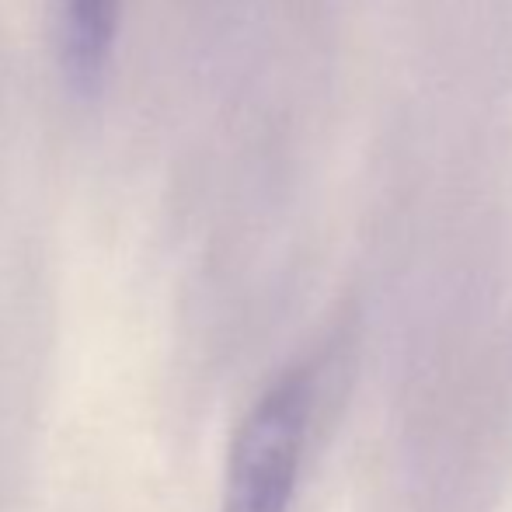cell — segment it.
I'll list each match as a JSON object with an SVG mask.
<instances>
[{"label":"cell","mask_w":512,"mask_h":512,"mask_svg":"<svg viewBox=\"0 0 512 512\" xmlns=\"http://www.w3.org/2000/svg\"><path fill=\"white\" fill-rule=\"evenodd\" d=\"M310 377L286 370L251 401L227 446L220 512H290L310 432Z\"/></svg>","instance_id":"1"},{"label":"cell","mask_w":512,"mask_h":512,"mask_svg":"<svg viewBox=\"0 0 512 512\" xmlns=\"http://www.w3.org/2000/svg\"><path fill=\"white\" fill-rule=\"evenodd\" d=\"M122 25V0H56V46L77 91L102 84Z\"/></svg>","instance_id":"2"}]
</instances>
